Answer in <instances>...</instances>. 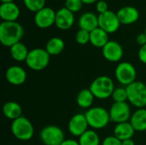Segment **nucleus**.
I'll return each mask as SVG.
<instances>
[{"mask_svg": "<svg viewBox=\"0 0 146 145\" xmlns=\"http://www.w3.org/2000/svg\"><path fill=\"white\" fill-rule=\"evenodd\" d=\"M83 4L84 3L81 0H66L64 7L74 14L80 11L83 7Z\"/></svg>", "mask_w": 146, "mask_h": 145, "instance_id": "nucleus-29", "label": "nucleus"}, {"mask_svg": "<svg viewBox=\"0 0 146 145\" xmlns=\"http://www.w3.org/2000/svg\"><path fill=\"white\" fill-rule=\"evenodd\" d=\"M104 57L110 62H118L121 60L124 51L123 48L116 41L110 40L102 49Z\"/></svg>", "mask_w": 146, "mask_h": 145, "instance_id": "nucleus-13", "label": "nucleus"}, {"mask_svg": "<svg viewBox=\"0 0 146 145\" xmlns=\"http://www.w3.org/2000/svg\"><path fill=\"white\" fill-rule=\"evenodd\" d=\"M10 130L14 137L21 141H28L34 134V127L32 122L24 116L13 121Z\"/></svg>", "mask_w": 146, "mask_h": 145, "instance_id": "nucleus-5", "label": "nucleus"}, {"mask_svg": "<svg viewBox=\"0 0 146 145\" xmlns=\"http://www.w3.org/2000/svg\"><path fill=\"white\" fill-rule=\"evenodd\" d=\"M127 101L137 109H143L146 106V85L136 80L127 87Z\"/></svg>", "mask_w": 146, "mask_h": 145, "instance_id": "nucleus-4", "label": "nucleus"}, {"mask_svg": "<svg viewBox=\"0 0 146 145\" xmlns=\"http://www.w3.org/2000/svg\"><path fill=\"white\" fill-rule=\"evenodd\" d=\"M39 138L44 145H61L65 140L63 131L54 125L44 127L40 132Z\"/></svg>", "mask_w": 146, "mask_h": 145, "instance_id": "nucleus-8", "label": "nucleus"}, {"mask_svg": "<svg viewBox=\"0 0 146 145\" xmlns=\"http://www.w3.org/2000/svg\"><path fill=\"white\" fill-rule=\"evenodd\" d=\"M56 21V11L50 8L44 7L39 11L35 13L34 22L35 25L41 29H46L55 24Z\"/></svg>", "mask_w": 146, "mask_h": 145, "instance_id": "nucleus-12", "label": "nucleus"}, {"mask_svg": "<svg viewBox=\"0 0 146 145\" xmlns=\"http://www.w3.org/2000/svg\"><path fill=\"white\" fill-rule=\"evenodd\" d=\"M94 99L95 97L90 89H83L78 93L76 97V103L80 108L89 109L90 108H92Z\"/></svg>", "mask_w": 146, "mask_h": 145, "instance_id": "nucleus-23", "label": "nucleus"}, {"mask_svg": "<svg viewBox=\"0 0 146 145\" xmlns=\"http://www.w3.org/2000/svg\"><path fill=\"white\" fill-rule=\"evenodd\" d=\"M85 115L86 117L89 127L92 128V130L103 129L111 121L109 110L99 106L90 108L85 113Z\"/></svg>", "mask_w": 146, "mask_h": 145, "instance_id": "nucleus-3", "label": "nucleus"}, {"mask_svg": "<svg viewBox=\"0 0 146 145\" xmlns=\"http://www.w3.org/2000/svg\"><path fill=\"white\" fill-rule=\"evenodd\" d=\"M129 122L136 132H145L146 131V109H137L132 114Z\"/></svg>", "mask_w": 146, "mask_h": 145, "instance_id": "nucleus-19", "label": "nucleus"}, {"mask_svg": "<svg viewBox=\"0 0 146 145\" xmlns=\"http://www.w3.org/2000/svg\"><path fill=\"white\" fill-rule=\"evenodd\" d=\"M115 76L116 80L122 86L127 87L136 81L137 71L132 63L128 62H122L116 66L115 69Z\"/></svg>", "mask_w": 146, "mask_h": 145, "instance_id": "nucleus-7", "label": "nucleus"}, {"mask_svg": "<svg viewBox=\"0 0 146 145\" xmlns=\"http://www.w3.org/2000/svg\"><path fill=\"white\" fill-rule=\"evenodd\" d=\"M145 34H146V26H145Z\"/></svg>", "mask_w": 146, "mask_h": 145, "instance_id": "nucleus-39", "label": "nucleus"}, {"mask_svg": "<svg viewBox=\"0 0 146 145\" xmlns=\"http://www.w3.org/2000/svg\"><path fill=\"white\" fill-rule=\"evenodd\" d=\"M80 145H100V138L96 131L92 129L87 130L79 138Z\"/></svg>", "mask_w": 146, "mask_h": 145, "instance_id": "nucleus-26", "label": "nucleus"}, {"mask_svg": "<svg viewBox=\"0 0 146 145\" xmlns=\"http://www.w3.org/2000/svg\"><path fill=\"white\" fill-rule=\"evenodd\" d=\"M116 14L121 24L123 25H130L135 23L139 18V10L133 6H125L120 9Z\"/></svg>", "mask_w": 146, "mask_h": 145, "instance_id": "nucleus-16", "label": "nucleus"}, {"mask_svg": "<svg viewBox=\"0 0 146 145\" xmlns=\"http://www.w3.org/2000/svg\"><path fill=\"white\" fill-rule=\"evenodd\" d=\"M110 121L116 124L123 123L130 121L132 116L130 105L127 103H114L110 110Z\"/></svg>", "mask_w": 146, "mask_h": 145, "instance_id": "nucleus-9", "label": "nucleus"}, {"mask_svg": "<svg viewBox=\"0 0 146 145\" xmlns=\"http://www.w3.org/2000/svg\"><path fill=\"white\" fill-rule=\"evenodd\" d=\"M64 47V41L61 38L53 37L47 41L44 49L50 54V56H58L63 51Z\"/></svg>", "mask_w": 146, "mask_h": 145, "instance_id": "nucleus-25", "label": "nucleus"}, {"mask_svg": "<svg viewBox=\"0 0 146 145\" xmlns=\"http://www.w3.org/2000/svg\"><path fill=\"white\" fill-rule=\"evenodd\" d=\"M135 130L129 121L116 124L114 128V136L119 138L121 141L130 139L133 137Z\"/></svg>", "mask_w": 146, "mask_h": 145, "instance_id": "nucleus-20", "label": "nucleus"}, {"mask_svg": "<svg viewBox=\"0 0 146 145\" xmlns=\"http://www.w3.org/2000/svg\"><path fill=\"white\" fill-rule=\"evenodd\" d=\"M74 23V15L73 12L62 7L56 11L55 25L60 30H68L73 26Z\"/></svg>", "mask_w": 146, "mask_h": 145, "instance_id": "nucleus-15", "label": "nucleus"}, {"mask_svg": "<svg viewBox=\"0 0 146 145\" xmlns=\"http://www.w3.org/2000/svg\"><path fill=\"white\" fill-rule=\"evenodd\" d=\"M83 2L84 4H92L96 2H98V0H81Z\"/></svg>", "mask_w": 146, "mask_h": 145, "instance_id": "nucleus-37", "label": "nucleus"}, {"mask_svg": "<svg viewBox=\"0 0 146 145\" xmlns=\"http://www.w3.org/2000/svg\"><path fill=\"white\" fill-rule=\"evenodd\" d=\"M114 103H124L127 101V88L125 86H120L115 88L112 96H111Z\"/></svg>", "mask_w": 146, "mask_h": 145, "instance_id": "nucleus-27", "label": "nucleus"}, {"mask_svg": "<svg viewBox=\"0 0 146 145\" xmlns=\"http://www.w3.org/2000/svg\"><path fill=\"white\" fill-rule=\"evenodd\" d=\"M24 35L22 26L17 21H2L0 24V42L5 47L21 42Z\"/></svg>", "mask_w": 146, "mask_h": 145, "instance_id": "nucleus-1", "label": "nucleus"}, {"mask_svg": "<svg viewBox=\"0 0 146 145\" xmlns=\"http://www.w3.org/2000/svg\"><path fill=\"white\" fill-rule=\"evenodd\" d=\"M6 80L12 85H21L27 80V74L26 70L21 66L14 65L7 68L5 73Z\"/></svg>", "mask_w": 146, "mask_h": 145, "instance_id": "nucleus-14", "label": "nucleus"}, {"mask_svg": "<svg viewBox=\"0 0 146 145\" xmlns=\"http://www.w3.org/2000/svg\"><path fill=\"white\" fill-rule=\"evenodd\" d=\"M136 42L138 43V44H139L140 46H143L146 44V34L145 32H141L139 33L137 38H136Z\"/></svg>", "mask_w": 146, "mask_h": 145, "instance_id": "nucleus-34", "label": "nucleus"}, {"mask_svg": "<svg viewBox=\"0 0 146 145\" xmlns=\"http://www.w3.org/2000/svg\"><path fill=\"white\" fill-rule=\"evenodd\" d=\"M25 7L31 12L36 13L44 8L45 0H23Z\"/></svg>", "mask_w": 146, "mask_h": 145, "instance_id": "nucleus-28", "label": "nucleus"}, {"mask_svg": "<svg viewBox=\"0 0 146 145\" xmlns=\"http://www.w3.org/2000/svg\"><path fill=\"white\" fill-rule=\"evenodd\" d=\"M138 56H139V61L142 63L146 64V44L140 46V49L138 53Z\"/></svg>", "mask_w": 146, "mask_h": 145, "instance_id": "nucleus-33", "label": "nucleus"}, {"mask_svg": "<svg viewBox=\"0 0 146 145\" xmlns=\"http://www.w3.org/2000/svg\"><path fill=\"white\" fill-rule=\"evenodd\" d=\"M75 40L79 44L84 45L90 42V32L80 29L76 35H75Z\"/></svg>", "mask_w": 146, "mask_h": 145, "instance_id": "nucleus-30", "label": "nucleus"}, {"mask_svg": "<svg viewBox=\"0 0 146 145\" xmlns=\"http://www.w3.org/2000/svg\"><path fill=\"white\" fill-rule=\"evenodd\" d=\"M50 54L45 49L35 48L29 50L26 60L27 66L33 71H42L50 63Z\"/></svg>", "mask_w": 146, "mask_h": 145, "instance_id": "nucleus-6", "label": "nucleus"}, {"mask_svg": "<svg viewBox=\"0 0 146 145\" xmlns=\"http://www.w3.org/2000/svg\"><path fill=\"white\" fill-rule=\"evenodd\" d=\"M121 26L117 14L112 10H108L105 13L98 15V27L104 30L109 34L115 32Z\"/></svg>", "mask_w": 146, "mask_h": 145, "instance_id": "nucleus-10", "label": "nucleus"}, {"mask_svg": "<svg viewBox=\"0 0 146 145\" xmlns=\"http://www.w3.org/2000/svg\"><path fill=\"white\" fill-rule=\"evenodd\" d=\"M68 129L72 136L77 138H80L89 130V125L85 114H75L73 115L68 121Z\"/></svg>", "mask_w": 146, "mask_h": 145, "instance_id": "nucleus-11", "label": "nucleus"}, {"mask_svg": "<svg viewBox=\"0 0 146 145\" xmlns=\"http://www.w3.org/2000/svg\"><path fill=\"white\" fill-rule=\"evenodd\" d=\"M122 145H135V143L132 138H130V139L123 140L122 141Z\"/></svg>", "mask_w": 146, "mask_h": 145, "instance_id": "nucleus-36", "label": "nucleus"}, {"mask_svg": "<svg viewBox=\"0 0 146 145\" xmlns=\"http://www.w3.org/2000/svg\"><path fill=\"white\" fill-rule=\"evenodd\" d=\"M109 41V33L100 27H98L90 32V43L94 47L103 49Z\"/></svg>", "mask_w": 146, "mask_h": 145, "instance_id": "nucleus-22", "label": "nucleus"}, {"mask_svg": "<svg viewBox=\"0 0 146 145\" xmlns=\"http://www.w3.org/2000/svg\"><path fill=\"white\" fill-rule=\"evenodd\" d=\"M1 2H2V3H12V2H14V0H0Z\"/></svg>", "mask_w": 146, "mask_h": 145, "instance_id": "nucleus-38", "label": "nucleus"}, {"mask_svg": "<svg viewBox=\"0 0 146 145\" xmlns=\"http://www.w3.org/2000/svg\"><path fill=\"white\" fill-rule=\"evenodd\" d=\"M3 115L12 121L22 116V108L21 106L14 101H9L5 103L3 106Z\"/></svg>", "mask_w": 146, "mask_h": 145, "instance_id": "nucleus-21", "label": "nucleus"}, {"mask_svg": "<svg viewBox=\"0 0 146 145\" xmlns=\"http://www.w3.org/2000/svg\"><path fill=\"white\" fill-rule=\"evenodd\" d=\"M96 9H97V11L99 14H103V13H105L108 10H110L108 3L105 1H104V0H99V1L97 2V3H96Z\"/></svg>", "mask_w": 146, "mask_h": 145, "instance_id": "nucleus-32", "label": "nucleus"}, {"mask_svg": "<svg viewBox=\"0 0 146 145\" xmlns=\"http://www.w3.org/2000/svg\"><path fill=\"white\" fill-rule=\"evenodd\" d=\"M80 29L92 32L98 27V16L92 12H86L82 14L78 21Z\"/></svg>", "mask_w": 146, "mask_h": 145, "instance_id": "nucleus-18", "label": "nucleus"}, {"mask_svg": "<svg viewBox=\"0 0 146 145\" xmlns=\"http://www.w3.org/2000/svg\"><path fill=\"white\" fill-rule=\"evenodd\" d=\"M61 145H80L79 141L75 140V139H65Z\"/></svg>", "mask_w": 146, "mask_h": 145, "instance_id": "nucleus-35", "label": "nucleus"}, {"mask_svg": "<svg viewBox=\"0 0 146 145\" xmlns=\"http://www.w3.org/2000/svg\"><path fill=\"white\" fill-rule=\"evenodd\" d=\"M115 88L114 81L111 78L106 75L97 77L91 83L89 87L95 98L99 100H105L110 97Z\"/></svg>", "mask_w": 146, "mask_h": 145, "instance_id": "nucleus-2", "label": "nucleus"}, {"mask_svg": "<svg viewBox=\"0 0 146 145\" xmlns=\"http://www.w3.org/2000/svg\"><path fill=\"white\" fill-rule=\"evenodd\" d=\"M101 145H122V141H121L119 138H117L114 135L108 136L103 140Z\"/></svg>", "mask_w": 146, "mask_h": 145, "instance_id": "nucleus-31", "label": "nucleus"}, {"mask_svg": "<svg viewBox=\"0 0 146 145\" xmlns=\"http://www.w3.org/2000/svg\"><path fill=\"white\" fill-rule=\"evenodd\" d=\"M11 57L16 62H26L29 50L25 44L19 42L9 48Z\"/></svg>", "mask_w": 146, "mask_h": 145, "instance_id": "nucleus-24", "label": "nucleus"}, {"mask_svg": "<svg viewBox=\"0 0 146 145\" xmlns=\"http://www.w3.org/2000/svg\"><path fill=\"white\" fill-rule=\"evenodd\" d=\"M20 14V9L14 2L3 3L0 5V17L3 21H16Z\"/></svg>", "mask_w": 146, "mask_h": 145, "instance_id": "nucleus-17", "label": "nucleus"}]
</instances>
